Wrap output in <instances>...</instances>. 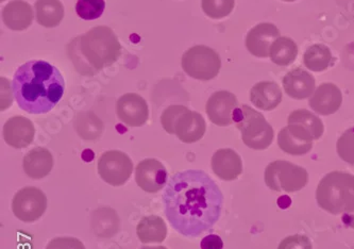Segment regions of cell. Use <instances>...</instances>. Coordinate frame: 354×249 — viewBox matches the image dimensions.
Instances as JSON below:
<instances>
[{
  "instance_id": "obj_18",
  "label": "cell",
  "mask_w": 354,
  "mask_h": 249,
  "mask_svg": "<svg viewBox=\"0 0 354 249\" xmlns=\"http://www.w3.org/2000/svg\"><path fill=\"white\" fill-rule=\"evenodd\" d=\"M211 166L215 175L225 181H233L243 173L242 158L230 148L216 150L212 157Z\"/></svg>"
},
{
  "instance_id": "obj_33",
  "label": "cell",
  "mask_w": 354,
  "mask_h": 249,
  "mask_svg": "<svg viewBox=\"0 0 354 249\" xmlns=\"http://www.w3.org/2000/svg\"><path fill=\"white\" fill-rule=\"evenodd\" d=\"M278 249H313V246L306 235L295 234L283 239Z\"/></svg>"
},
{
  "instance_id": "obj_27",
  "label": "cell",
  "mask_w": 354,
  "mask_h": 249,
  "mask_svg": "<svg viewBox=\"0 0 354 249\" xmlns=\"http://www.w3.org/2000/svg\"><path fill=\"white\" fill-rule=\"evenodd\" d=\"M278 145L281 150L288 155L304 156L312 150L313 142L302 141L292 136L288 127H284L279 132Z\"/></svg>"
},
{
  "instance_id": "obj_4",
  "label": "cell",
  "mask_w": 354,
  "mask_h": 249,
  "mask_svg": "<svg viewBox=\"0 0 354 249\" xmlns=\"http://www.w3.org/2000/svg\"><path fill=\"white\" fill-rule=\"evenodd\" d=\"M316 201L331 214L354 212V176L345 172L327 174L316 190Z\"/></svg>"
},
{
  "instance_id": "obj_24",
  "label": "cell",
  "mask_w": 354,
  "mask_h": 249,
  "mask_svg": "<svg viewBox=\"0 0 354 249\" xmlns=\"http://www.w3.org/2000/svg\"><path fill=\"white\" fill-rule=\"evenodd\" d=\"M35 8L37 21L43 27H57L64 17V7L60 0H37Z\"/></svg>"
},
{
  "instance_id": "obj_29",
  "label": "cell",
  "mask_w": 354,
  "mask_h": 249,
  "mask_svg": "<svg viewBox=\"0 0 354 249\" xmlns=\"http://www.w3.org/2000/svg\"><path fill=\"white\" fill-rule=\"evenodd\" d=\"M203 12L213 19L228 17L234 9L235 0H203Z\"/></svg>"
},
{
  "instance_id": "obj_3",
  "label": "cell",
  "mask_w": 354,
  "mask_h": 249,
  "mask_svg": "<svg viewBox=\"0 0 354 249\" xmlns=\"http://www.w3.org/2000/svg\"><path fill=\"white\" fill-rule=\"evenodd\" d=\"M67 53L77 72L94 76L118 60L122 45L111 28L98 26L69 42Z\"/></svg>"
},
{
  "instance_id": "obj_15",
  "label": "cell",
  "mask_w": 354,
  "mask_h": 249,
  "mask_svg": "<svg viewBox=\"0 0 354 249\" xmlns=\"http://www.w3.org/2000/svg\"><path fill=\"white\" fill-rule=\"evenodd\" d=\"M343 104V94L336 84L322 83L308 100L310 109L320 116L336 113Z\"/></svg>"
},
{
  "instance_id": "obj_13",
  "label": "cell",
  "mask_w": 354,
  "mask_h": 249,
  "mask_svg": "<svg viewBox=\"0 0 354 249\" xmlns=\"http://www.w3.org/2000/svg\"><path fill=\"white\" fill-rule=\"evenodd\" d=\"M165 166L157 159H145L138 164L136 181L138 187L147 193H158L167 183Z\"/></svg>"
},
{
  "instance_id": "obj_2",
  "label": "cell",
  "mask_w": 354,
  "mask_h": 249,
  "mask_svg": "<svg viewBox=\"0 0 354 249\" xmlns=\"http://www.w3.org/2000/svg\"><path fill=\"white\" fill-rule=\"evenodd\" d=\"M11 90L21 110L30 114H45L62 100L65 81L60 71L50 63L32 60L17 69Z\"/></svg>"
},
{
  "instance_id": "obj_28",
  "label": "cell",
  "mask_w": 354,
  "mask_h": 249,
  "mask_svg": "<svg viewBox=\"0 0 354 249\" xmlns=\"http://www.w3.org/2000/svg\"><path fill=\"white\" fill-rule=\"evenodd\" d=\"M76 129L84 140H96L102 132V122L93 112H82L76 118Z\"/></svg>"
},
{
  "instance_id": "obj_19",
  "label": "cell",
  "mask_w": 354,
  "mask_h": 249,
  "mask_svg": "<svg viewBox=\"0 0 354 249\" xmlns=\"http://www.w3.org/2000/svg\"><path fill=\"white\" fill-rule=\"evenodd\" d=\"M283 88L288 96L302 100L313 95L315 91V78L304 69H292L282 79Z\"/></svg>"
},
{
  "instance_id": "obj_8",
  "label": "cell",
  "mask_w": 354,
  "mask_h": 249,
  "mask_svg": "<svg viewBox=\"0 0 354 249\" xmlns=\"http://www.w3.org/2000/svg\"><path fill=\"white\" fill-rule=\"evenodd\" d=\"M97 169L104 183L113 187H120L131 177L133 163L124 152L109 150L99 158Z\"/></svg>"
},
{
  "instance_id": "obj_9",
  "label": "cell",
  "mask_w": 354,
  "mask_h": 249,
  "mask_svg": "<svg viewBox=\"0 0 354 249\" xmlns=\"http://www.w3.org/2000/svg\"><path fill=\"white\" fill-rule=\"evenodd\" d=\"M46 209V195L35 187H26L19 190L12 201L13 214L24 223H33L41 219Z\"/></svg>"
},
{
  "instance_id": "obj_11",
  "label": "cell",
  "mask_w": 354,
  "mask_h": 249,
  "mask_svg": "<svg viewBox=\"0 0 354 249\" xmlns=\"http://www.w3.org/2000/svg\"><path fill=\"white\" fill-rule=\"evenodd\" d=\"M236 96L228 91L213 93L205 106V112L209 120L219 127L230 126L233 122V113L237 108Z\"/></svg>"
},
{
  "instance_id": "obj_6",
  "label": "cell",
  "mask_w": 354,
  "mask_h": 249,
  "mask_svg": "<svg viewBox=\"0 0 354 249\" xmlns=\"http://www.w3.org/2000/svg\"><path fill=\"white\" fill-rule=\"evenodd\" d=\"M264 179L267 187L272 191L294 193L308 185V173L292 162L277 160L266 166Z\"/></svg>"
},
{
  "instance_id": "obj_35",
  "label": "cell",
  "mask_w": 354,
  "mask_h": 249,
  "mask_svg": "<svg viewBox=\"0 0 354 249\" xmlns=\"http://www.w3.org/2000/svg\"><path fill=\"white\" fill-rule=\"evenodd\" d=\"M201 249H223V242L219 235L209 234L201 240Z\"/></svg>"
},
{
  "instance_id": "obj_7",
  "label": "cell",
  "mask_w": 354,
  "mask_h": 249,
  "mask_svg": "<svg viewBox=\"0 0 354 249\" xmlns=\"http://www.w3.org/2000/svg\"><path fill=\"white\" fill-rule=\"evenodd\" d=\"M182 68L192 78L209 81L221 72V57L214 49L196 45L187 49L182 55Z\"/></svg>"
},
{
  "instance_id": "obj_10",
  "label": "cell",
  "mask_w": 354,
  "mask_h": 249,
  "mask_svg": "<svg viewBox=\"0 0 354 249\" xmlns=\"http://www.w3.org/2000/svg\"><path fill=\"white\" fill-rule=\"evenodd\" d=\"M286 127L292 136L306 142L319 140L324 131L322 120L306 109L292 112L288 116Z\"/></svg>"
},
{
  "instance_id": "obj_26",
  "label": "cell",
  "mask_w": 354,
  "mask_h": 249,
  "mask_svg": "<svg viewBox=\"0 0 354 249\" xmlns=\"http://www.w3.org/2000/svg\"><path fill=\"white\" fill-rule=\"evenodd\" d=\"M304 65L312 72H324L333 62L329 47L322 44L312 45L306 49L304 55Z\"/></svg>"
},
{
  "instance_id": "obj_31",
  "label": "cell",
  "mask_w": 354,
  "mask_h": 249,
  "mask_svg": "<svg viewBox=\"0 0 354 249\" xmlns=\"http://www.w3.org/2000/svg\"><path fill=\"white\" fill-rule=\"evenodd\" d=\"M337 154L343 161L354 165V127L346 130L336 144Z\"/></svg>"
},
{
  "instance_id": "obj_32",
  "label": "cell",
  "mask_w": 354,
  "mask_h": 249,
  "mask_svg": "<svg viewBox=\"0 0 354 249\" xmlns=\"http://www.w3.org/2000/svg\"><path fill=\"white\" fill-rule=\"evenodd\" d=\"M187 107L181 106V104H171L167 107L163 111L161 116V124L163 126L164 130L167 133L174 134V127H175L176 122L178 118L183 113L184 111L187 110Z\"/></svg>"
},
{
  "instance_id": "obj_12",
  "label": "cell",
  "mask_w": 354,
  "mask_h": 249,
  "mask_svg": "<svg viewBox=\"0 0 354 249\" xmlns=\"http://www.w3.org/2000/svg\"><path fill=\"white\" fill-rule=\"evenodd\" d=\"M118 116L127 126L140 127L149 118L147 102L140 95L128 93L118 100Z\"/></svg>"
},
{
  "instance_id": "obj_17",
  "label": "cell",
  "mask_w": 354,
  "mask_h": 249,
  "mask_svg": "<svg viewBox=\"0 0 354 249\" xmlns=\"http://www.w3.org/2000/svg\"><path fill=\"white\" fill-rule=\"evenodd\" d=\"M205 130L207 124L203 116L187 108L178 118L174 127V134L183 143L192 144L201 141L205 136Z\"/></svg>"
},
{
  "instance_id": "obj_22",
  "label": "cell",
  "mask_w": 354,
  "mask_h": 249,
  "mask_svg": "<svg viewBox=\"0 0 354 249\" xmlns=\"http://www.w3.org/2000/svg\"><path fill=\"white\" fill-rule=\"evenodd\" d=\"M282 91L274 81H262L252 86L250 100L260 110H274L282 102Z\"/></svg>"
},
{
  "instance_id": "obj_36",
  "label": "cell",
  "mask_w": 354,
  "mask_h": 249,
  "mask_svg": "<svg viewBox=\"0 0 354 249\" xmlns=\"http://www.w3.org/2000/svg\"><path fill=\"white\" fill-rule=\"evenodd\" d=\"M342 221H344V224H345L346 226L354 229V212L345 213L343 217H342Z\"/></svg>"
},
{
  "instance_id": "obj_37",
  "label": "cell",
  "mask_w": 354,
  "mask_h": 249,
  "mask_svg": "<svg viewBox=\"0 0 354 249\" xmlns=\"http://www.w3.org/2000/svg\"><path fill=\"white\" fill-rule=\"evenodd\" d=\"M140 249H167L165 246H146Z\"/></svg>"
},
{
  "instance_id": "obj_30",
  "label": "cell",
  "mask_w": 354,
  "mask_h": 249,
  "mask_svg": "<svg viewBox=\"0 0 354 249\" xmlns=\"http://www.w3.org/2000/svg\"><path fill=\"white\" fill-rule=\"evenodd\" d=\"M104 8V0H78L76 3V13L80 19L93 21L102 17Z\"/></svg>"
},
{
  "instance_id": "obj_1",
  "label": "cell",
  "mask_w": 354,
  "mask_h": 249,
  "mask_svg": "<svg viewBox=\"0 0 354 249\" xmlns=\"http://www.w3.org/2000/svg\"><path fill=\"white\" fill-rule=\"evenodd\" d=\"M164 212L180 234L196 238L221 217L223 195L214 180L198 169L171 176L163 193Z\"/></svg>"
},
{
  "instance_id": "obj_14",
  "label": "cell",
  "mask_w": 354,
  "mask_h": 249,
  "mask_svg": "<svg viewBox=\"0 0 354 249\" xmlns=\"http://www.w3.org/2000/svg\"><path fill=\"white\" fill-rule=\"evenodd\" d=\"M3 136L6 143L11 147H28L35 140V124L25 116H13L3 124Z\"/></svg>"
},
{
  "instance_id": "obj_38",
  "label": "cell",
  "mask_w": 354,
  "mask_h": 249,
  "mask_svg": "<svg viewBox=\"0 0 354 249\" xmlns=\"http://www.w3.org/2000/svg\"><path fill=\"white\" fill-rule=\"evenodd\" d=\"M282 1H286V3H292V1H296V0H282Z\"/></svg>"
},
{
  "instance_id": "obj_16",
  "label": "cell",
  "mask_w": 354,
  "mask_h": 249,
  "mask_svg": "<svg viewBox=\"0 0 354 249\" xmlns=\"http://www.w3.org/2000/svg\"><path fill=\"white\" fill-rule=\"evenodd\" d=\"M278 37H280V30L274 24H259L247 35V49L257 58H267L270 46Z\"/></svg>"
},
{
  "instance_id": "obj_23",
  "label": "cell",
  "mask_w": 354,
  "mask_h": 249,
  "mask_svg": "<svg viewBox=\"0 0 354 249\" xmlns=\"http://www.w3.org/2000/svg\"><path fill=\"white\" fill-rule=\"evenodd\" d=\"M136 234L138 240L144 244L162 243L167 237V226L162 217L148 215L138 221Z\"/></svg>"
},
{
  "instance_id": "obj_34",
  "label": "cell",
  "mask_w": 354,
  "mask_h": 249,
  "mask_svg": "<svg viewBox=\"0 0 354 249\" xmlns=\"http://www.w3.org/2000/svg\"><path fill=\"white\" fill-rule=\"evenodd\" d=\"M46 249H86L80 240L72 237H60L49 242Z\"/></svg>"
},
{
  "instance_id": "obj_5",
  "label": "cell",
  "mask_w": 354,
  "mask_h": 249,
  "mask_svg": "<svg viewBox=\"0 0 354 249\" xmlns=\"http://www.w3.org/2000/svg\"><path fill=\"white\" fill-rule=\"evenodd\" d=\"M233 122L241 131L243 142L247 147L264 150L272 145L274 138V129L258 111L247 104L237 107L233 113Z\"/></svg>"
},
{
  "instance_id": "obj_25",
  "label": "cell",
  "mask_w": 354,
  "mask_h": 249,
  "mask_svg": "<svg viewBox=\"0 0 354 249\" xmlns=\"http://www.w3.org/2000/svg\"><path fill=\"white\" fill-rule=\"evenodd\" d=\"M298 46L290 37H280L272 43L269 49V58L279 66H288L296 60Z\"/></svg>"
},
{
  "instance_id": "obj_20",
  "label": "cell",
  "mask_w": 354,
  "mask_h": 249,
  "mask_svg": "<svg viewBox=\"0 0 354 249\" xmlns=\"http://www.w3.org/2000/svg\"><path fill=\"white\" fill-rule=\"evenodd\" d=\"M23 167L26 175L31 179L39 180L45 178L53 169V155L46 148H33L24 157Z\"/></svg>"
},
{
  "instance_id": "obj_21",
  "label": "cell",
  "mask_w": 354,
  "mask_h": 249,
  "mask_svg": "<svg viewBox=\"0 0 354 249\" xmlns=\"http://www.w3.org/2000/svg\"><path fill=\"white\" fill-rule=\"evenodd\" d=\"M3 21L9 29L14 31L26 30L33 21V10L23 0H13L3 10Z\"/></svg>"
}]
</instances>
